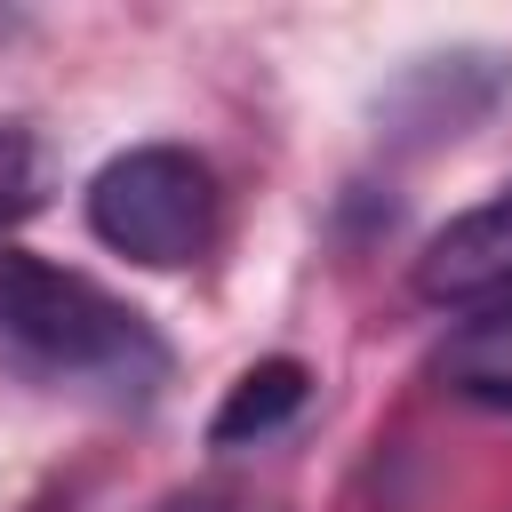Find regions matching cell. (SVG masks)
Here are the masks:
<instances>
[{"label":"cell","instance_id":"6da1fadb","mask_svg":"<svg viewBox=\"0 0 512 512\" xmlns=\"http://www.w3.org/2000/svg\"><path fill=\"white\" fill-rule=\"evenodd\" d=\"M0 344H16L32 368L64 384H96L112 400H152L168 376V344L144 328L136 304L96 288L88 272H64L48 256H24L0 240Z\"/></svg>","mask_w":512,"mask_h":512},{"label":"cell","instance_id":"7a4b0ae2","mask_svg":"<svg viewBox=\"0 0 512 512\" xmlns=\"http://www.w3.org/2000/svg\"><path fill=\"white\" fill-rule=\"evenodd\" d=\"M88 232L152 272L208 256L216 240V176L184 144H136L88 176Z\"/></svg>","mask_w":512,"mask_h":512},{"label":"cell","instance_id":"3957f363","mask_svg":"<svg viewBox=\"0 0 512 512\" xmlns=\"http://www.w3.org/2000/svg\"><path fill=\"white\" fill-rule=\"evenodd\" d=\"M416 288L432 304H512V192L448 216L424 256H416Z\"/></svg>","mask_w":512,"mask_h":512},{"label":"cell","instance_id":"277c9868","mask_svg":"<svg viewBox=\"0 0 512 512\" xmlns=\"http://www.w3.org/2000/svg\"><path fill=\"white\" fill-rule=\"evenodd\" d=\"M432 368H440L448 392H464L480 408H512V304H472L440 336Z\"/></svg>","mask_w":512,"mask_h":512},{"label":"cell","instance_id":"5b68a950","mask_svg":"<svg viewBox=\"0 0 512 512\" xmlns=\"http://www.w3.org/2000/svg\"><path fill=\"white\" fill-rule=\"evenodd\" d=\"M304 400H312V368H304V360H288V352H280V360H256V368L224 392V408L208 416V440H216V448L264 440V432H280Z\"/></svg>","mask_w":512,"mask_h":512},{"label":"cell","instance_id":"8992f818","mask_svg":"<svg viewBox=\"0 0 512 512\" xmlns=\"http://www.w3.org/2000/svg\"><path fill=\"white\" fill-rule=\"evenodd\" d=\"M48 200V160H40V136L24 120H0V224L32 216Z\"/></svg>","mask_w":512,"mask_h":512},{"label":"cell","instance_id":"52a82bcc","mask_svg":"<svg viewBox=\"0 0 512 512\" xmlns=\"http://www.w3.org/2000/svg\"><path fill=\"white\" fill-rule=\"evenodd\" d=\"M152 512H224V504H208V496H168V504H152Z\"/></svg>","mask_w":512,"mask_h":512}]
</instances>
